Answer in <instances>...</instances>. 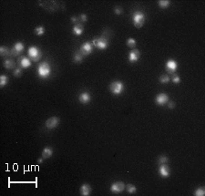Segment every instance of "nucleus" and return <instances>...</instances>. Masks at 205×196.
<instances>
[{
    "instance_id": "1",
    "label": "nucleus",
    "mask_w": 205,
    "mask_h": 196,
    "mask_svg": "<svg viewBox=\"0 0 205 196\" xmlns=\"http://www.w3.org/2000/svg\"><path fill=\"white\" fill-rule=\"evenodd\" d=\"M51 72V68L50 65H49L47 61H44V62H41L39 67H38V74L39 77L41 78H47L49 75H50Z\"/></svg>"
},
{
    "instance_id": "2",
    "label": "nucleus",
    "mask_w": 205,
    "mask_h": 196,
    "mask_svg": "<svg viewBox=\"0 0 205 196\" xmlns=\"http://www.w3.org/2000/svg\"><path fill=\"white\" fill-rule=\"evenodd\" d=\"M132 21L137 28H140L145 23V16L140 11H135L132 16Z\"/></svg>"
},
{
    "instance_id": "3",
    "label": "nucleus",
    "mask_w": 205,
    "mask_h": 196,
    "mask_svg": "<svg viewBox=\"0 0 205 196\" xmlns=\"http://www.w3.org/2000/svg\"><path fill=\"white\" fill-rule=\"evenodd\" d=\"M28 56L33 62H39L42 57V52L39 47L32 46L28 48Z\"/></svg>"
},
{
    "instance_id": "4",
    "label": "nucleus",
    "mask_w": 205,
    "mask_h": 196,
    "mask_svg": "<svg viewBox=\"0 0 205 196\" xmlns=\"http://www.w3.org/2000/svg\"><path fill=\"white\" fill-rule=\"evenodd\" d=\"M124 85L120 80H115L111 82L109 85V90L110 92L114 95H120L123 92Z\"/></svg>"
},
{
    "instance_id": "5",
    "label": "nucleus",
    "mask_w": 205,
    "mask_h": 196,
    "mask_svg": "<svg viewBox=\"0 0 205 196\" xmlns=\"http://www.w3.org/2000/svg\"><path fill=\"white\" fill-rule=\"evenodd\" d=\"M92 44L94 47L98 48V50H106L109 46V41L106 38L100 36V38H97L93 39Z\"/></svg>"
},
{
    "instance_id": "6",
    "label": "nucleus",
    "mask_w": 205,
    "mask_h": 196,
    "mask_svg": "<svg viewBox=\"0 0 205 196\" xmlns=\"http://www.w3.org/2000/svg\"><path fill=\"white\" fill-rule=\"evenodd\" d=\"M126 188V185L125 183L123 182H120V181H118V182H113L112 184L110 186V192H112L114 193H122L124 190Z\"/></svg>"
},
{
    "instance_id": "7",
    "label": "nucleus",
    "mask_w": 205,
    "mask_h": 196,
    "mask_svg": "<svg viewBox=\"0 0 205 196\" xmlns=\"http://www.w3.org/2000/svg\"><path fill=\"white\" fill-rule=\"evenodd\" d=\"M93 44L90 42H85L84 44L80 47L79 48V52L82 54L83 57H86V56H89V55L91 54L92 50H93Z\"/></svg>"
},
{
    "instance_id": "8",
    "label": "nucleus",
    "mask_w": 205,
    "mask_h": 196,
    "mask_svg": "<svg viewBox=\"0 0 205 196\" xmlns=\"http://www.w3.org/2000/svg\"><path fill=\"white\" fill-rule=\"evenodd\" d=\"M165 69L169 74H174L178 69V63L173 59H169L166 62Z\"/></svg>"
},
{
    "instance_id": "9",
    "label": "nucleus",
    "mask_w": 205,
    "mask_h": 196,
    "mask_svg": "<svg viewBox=\"0 0 205 196\" xmlns=\"http://www.w3.org/2000/svg\"><path fill=\"white\" fill-rule=\"evenodd\" d=\"M24 44L21 42H17L14 45V47H12L11 50V56H14V57H17L24 51Z\"/></svg>"
},
{
    "instance_id": "10",
    "label": "nucleus",
    "mask_w": 205,
    "mask_h": 196,
    "mask_svg": "<svg viewBox=\"0 0 205 196\" xmlns=\"http://www.w3.org/2000/svg\"><path fill=\"white\" fill-rule=\"evenodd\" d=\"M168 101H169V96L166 93H159L155 98V102L160 106L165 105V104L168 103Z\"/></svg>"
},
{
    "instance_id": "11",
    "label": "nucleus",
    "mask_w": 205,
    "mask_h": 196,
    "mask_svg": "<svg viewBox=\"0 0 205 196\" xmlns=\"http://www.w3.org/2000/svg\"><path fill=\"white\" fill-rule=\"evenodd\" d=\"M60 122V120L59 118L58 117H51L47 120L46 121V128L47 129H49V130H51V129H55L57 127Z\"/></svg>"
},
{
    "instance_id": "12",
    "label": "nucleus",
    "mask_w": 205,
    "mask_h": 196,
    "mask_svg": "<svg viewBox=\"0 0 205 196\" xmlns=\"http://www.w3.org/2000/svg\"><path fill=\"white\" fill-rule=\"evenodd\" d=\"M140 58V52L137 50V48H133L129 54V62H131V63H134V62H136V61H138Z\"/></svg>"
},
{
    "instance_id": "13",
    "label": "nucleus",
    "mask_w": 205,
    "mask_h": 196,
    "mask_svg": "<svg viewBox=\"0 0 205 196\" xmlns=\"http://www.w3.org/2000/svg\"><path fill=\"white\" fill-rule=\"evenodd\" d=\"M159 174L163 177V178H167L169 177L171 173H170V168L168 167L167 164H160L159 167Z\"/></svg>"
},
{
    "instance_id": "14",
    "label": "nucleus",
    "mask_w": 205,
    "mask_h": 196,
    "mask_svg": "<svg viewBox=\"0 0 205 196\" xmlns=\"http://www.w3.org/2000/svg\"><path fill=\"white\" fill-rule=\"evenodd\" d=\"M31 59L28 58L27 57H20L18 58V65L20 66V68H23V69H28L31 66Z\"/></svg>"
},
{
    "instance_id": "15",
    "label": "nucleus",
    "mask_w": 205,
    "mask_h": 196,
    "mask_svg": "<svg viewBox=\"0 0 205 196\" xmlns=\"http://www.w3.org/2000/svg\"><path fill=\"white\" fill-rule=\"evenodd\" d=\"M78 100L82 104H88L91 100V96L89 92H82L78 96Z\"/></svg>"
},
{
    "instance_id": "16",
    "label": "nucleus",
    "mask_w": 205,
    "mask_h": 196,
    "mask_svg": "<svg viewBox=\"0 0 205 196\" xmlns=\"http://www.w3.org/2000/svg\"><path fill=\"white\" fill-rule=\"evenodd\" d=\"M91 193V187L88 183H84L80 187V194L82 196H89Z\"/></svg>"
},
{
    "instance_id": "17",
    "label": "nucleus",
    "mask_w": 205,
    "mask_h": 196,
    "mask_svg": "<svg viewBox=\"0 0 205 196\" xmlns=\"http://www.w3.org/2000/svg\"><path fill=\"white\" fill-rule=\"evenodd\" d=\"M52 154H53V149L51 147H45L42 151L41 157L43 159H48L52 156Z\"/></svg>"
},
{
    "instance_id": "18",
    "label": "nucleus",
    "mask_w": 205,
    "mask_h": 196,
    "mask_svg": "<svg viewBox=\"0 0 205 196\" xmlns=\"http://www.w3.org/2000/svg\"><path fill=\"white\" fill-rule=\"evenodd\" d=\"M72 31L74 33V35H76V36H81L83 34V31H84V27L81 25V24H76L75 26H74L73 29H72Z\"/></svg>"
},
{
    "instance_id": "19",
    "label": "nucleus",
    "mask_w": 205,
    "mask_h": 196,
    "mask_svg": "<svg viewBox=\"0 0 205 196\" xmlns=\"http://www.w3.org/2000/svg\"><path fill=\"white\" fill-rule=\"evenodd\" d=\"M4 67L8 69H13L16 67V62L13 59H7L4 62Z\"/></svg>"
},
{
    "instance_id": "20",
    "label": "nucleus",
    "mask_w": 205,
    "mask_h": 196,
    "mask_svg": "<svg viewBox=\"0 0 205 196\" xmlns=\"http://www.w3.org/2000/svg\"><path fill=\"white\" fill-rule=\"evenodd\" d=\"M0 54H1L2 57H7V56L11 55V50H9L8 47L2 46L1 47H0Z\"/></svg>"
},
{
    "instance_id": "21",
    "label": "nucleus",
    "mask_w": 205,
    "mask_h": 196,
    "mask_svg": "<svg viewBox=\"0 0 205 196\" xmlns=\"http://www.w3.org/2000/svg\"><path fill=\"white\" fill-rule=\"evenodd\" d=\"M45 28L44 27H42V26H39V27H36V28H35V35H36V36H43L45 34Z\"/></svg>"
},
{
    "instance_id": "22",
    "label": "nucleus",
    "mask_w": 205,
    "mask_h": 196,
    "mask_svg": "<svg viewBox=\"0 0 205 196\" xmlns=\"http://www.w3.org/2000/svg\"><path fill=\"white\" fill-rule=\"evenodd\" d=\"M158 4H159V7L160 8H167L170 7L171 2L168 1V0H160V1L158 2Z\"/></svg>"
},
{
    "instance_id": "23",
    "label": "nucleus",
    "mask_w": 205,
    "mask_h": 196,
    "mask_svg": "<svg viewBox=\"0 0 205 196\" xmlns=\"http://www.w3.org/2000/svg\"><path fill=\"white\" fill-rule=\"evenodd\" d=\"M83 58L84 57L82 56V54L79 51H77L75 55H74V61H75L76 63H80L83 60Z\"/></svg>"
},
{
    "instance_id": "24",
    "label": "nucleus",
    "mask_w": 205,
    "mask_h": 196,
    "mask_svg": "<svg viewBox=\"0 0 205 196\" xmlns=\"http://www.w3.org/2000/svg\"><path fill=\"white\" fill-rule=\"evenodd\" d=\"M159 80H160V83L166 84V83H169V82H170L171 78H170L169 75H167V74H165V75H161V76L160 77V78H159Z\"/></svg>"
},
{
    "instance_id": "25",
    "label": "nucleus",
    "mask_w": 205,
    "mask_h": 196,
    "mask_svg": "<svg viewBox=\"0 0 205 196\" xmlns=\"http://www.w3.org/2000/svg\"><path fill=\"white\" fill-rule=\"evenodd\" d=\"M8 82V78L6 75H1L0 76V87L4 88Z\"/></svg>"
},
{
    "instance_id": "26",
    "label": "nucleus",
    "mask_w": 205,
    "mask_h": 196,
    "mask_svg": "<svg viewBox=\"0 0 205 196\" xmlns=\"http://www.w3.org/2000/svg\"><path fill=\"white\" fill-rule=\"evenodd\" d=\"M126 190H127V192L129 193H130V194H133V193H135L136 192H137V188H136V186L135 185H133V184H127L126 185Z\"/></svg>"
},
{
    "instance_id": "27",
    "label": "nucleus",
    "mask_w": 205,
    "mask_h": 196,
    "mask_svg": "<svg viewBox=\"0 0 205 196\" xmlns=\"http://www.w3.org/2000/svg\"><path fill=\"white\" fill-rule=\"evenodd\" d=\"M158 162H159V164H167L168 162H169V158L165 155H161L158 159Z\"/></svg>"
},
{
    "instance_id": "28",
    "label": "nucleus",
    "mask_w": 205,
    "mask_h": 196,
    "mask_svg": "<svg viewBox=\"0 0 205 196\" xmlns=\"http://www.w3.org/2000/svg\"><path fill=\"white\" fill-rule=\"evenodd\" d=\"M126 44H127V46L129 47H131V48H134L135 47H136V40L134 39H132V38H129V39H128V40H127V42H126Z\"/></svg>"
},
{
    "instance_id": "29",
    "label": "nucleus",
    "mask_w": 205,
    "mask_h": 196,
    "mask_svg": "<svg viewBox=\"0 0 205 196\" xmlns=\"http://www.w3.org/2000/svg\"><path fill=\"white\" fill-rule=\"evenodd\" d=\"M194 195L195 196H204L205 195V190L202 187L196 189L195 192H194Z\"/></svg>"
},
{
    "instance_id": "30",
    "label": "nucleus",
    "mask_w": 205,
    "mask_h": 196,
    "mask_svg": "<svg viewBox=\"0 0 205 196\" xmlns=\"http://www.w3.org/2000/svg\"><path fill=\"white\" fill-rule=\"evenodd\" d=\"M13 73H14V76H15V77L19 78V77L22 75V69H21V68H17V69H15Z\"/></svg>"
},
{
    "instance_id": "31",
    "label": "nucleus",
    "mask_w": 205,
    "mask_h": 196,
    "mask_svg": "<svg viewBox=\"0 0 205 196\" xmlns=\"http://www.w3.org/2000/svg\"><path fill=\"white\" fill-rule=\"evenodd\" d=\"M171 81L174 84H179L180 82H181V78H180V77L178 75L173 74V76L171 78Z\"/></svg>"
},
{
    "instance_id": "32",
    "label": "nucleus",
    "mask_w": 205,
    "mask_h": 196,
    "mask_svg": "<svg viewBox=\"0 0 205 196\" xmlns=\"http://www.w3.org/2000/svg\"><path fill=\"white\" fill-rule=\"evenodd\" d=\"M78 19L81 22H87V20H88V17H87L86 14H81V15H79Z\"/></svg>"
},
{
    "instance_id": "33",
    "label": "nucleus",
    "mask_w": 205,
    "mask_h": 196,
    "mask_svg": "<svg viewBox=\"0 0 205 196\" xmlns=\"http://www.w3.org/2000/svg\"><path fill=\"white\" fill-rule=\"evenodd\" d=\"M122 12H123V9L120 8V7H116L115 8V9H114V13L116 14V15H121L122 14Z\"/></svg>"
},
{
    "instance_id": "34",
    "label": "nucleus",
    "mask_w": 205,
    "mask_h": 196,
    "mask_svg": "<svg viewBox=\"0 0 205 196\" xmlns=\"http://www.w3.org/2000/svg\"><path fill=\"white\" fill-rule=\"evenodd\" d=\"M168 108L169 109H174L175 108V106H176V104H175V102H173V101H168Z\"/></svg>"
},
{
    "instance_id": "35",
    "label": "nucleus",
    "mask_w": 205,
    "mask_h": 196,
    "mask_svg": "<svg viewBox=\"0 0 205 196\" xmlns=\"http://www.w3.org/2000/svg\"><path fill=\"white\" fill-rule=\"evenodd\" d=\"M70 20H71V22H72V23L78 24V21L79 19H78V17H72Z\"/></svg>"
},
{
    "instance_id": "36",
    "label": "nucleus",
    "mask_w": 205,
    "mask_h": 196,
    "mask_svg": "<svg viewBox=\"0 0 205 196\" xmlns=\"http://www.w3.org/2000/svg\"><path fill=\"white\" fill-rule=\"evenodd\" d=\"M43 160H44V159L40 158V159H39V160H38V162H39V163H42V162H43Z\"/></svg>"
}]
</instances>
